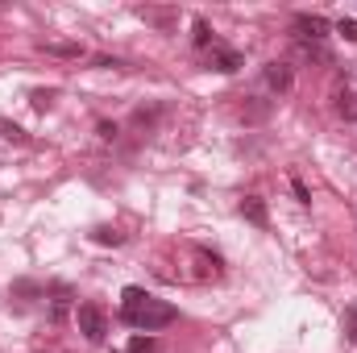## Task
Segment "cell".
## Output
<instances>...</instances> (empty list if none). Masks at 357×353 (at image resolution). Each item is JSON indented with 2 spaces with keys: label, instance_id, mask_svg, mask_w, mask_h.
Segmentation results:
<instances>
[{
  "label": "cell",
  "instance_id": "cell-7",
  "mask_svg": "<svg viewBox=\"0 0 357 353\" xmlns=\"http://www.w3.org/2000/svg\"><path fill=\"white\" fill-rule=\"evenodd\" d=\"M270 117V100H262V96H245V104H241V121L245 125H262Z\"/></svg>",
  "mask_w": 357,
  "mask_h": 353
},
{
  "label": "cell",
  "instance_id": "cell-16",
  "mask_svg": "<svg viewBox=\"0 0 357 353\" xmlns=\"http://www.w3.org/2000/svg\"><path fill=\"white\" fill-rule=\"evenodd\" d=\"M50 104H54V91H50V88H38V91H33V108H38V112H46Z\"/></svg>",
  "mask_w": 357,
  "mask_h": 353
},
{
  "label": "cell",
  "instance_id": "cell-9",
  "mask_svg": "<svg viewBox=\"0 0 357 353\" xmlns=\"http://www.w3.org/2000/svg\"><path fill=\"white\" fill-rule=\"evenodd\" d=\"M137 17H142V21H150V25H158L162 33H167V29H171V25L178 21L171 8H137Z\"/></svg>",
  "mask_w": 357,
  "mask_h": 353
},
{
  "label": "cell",
  "instance_id": "cell-5",
  "mask_svg": "<svg viewBox=\"0 0 357 353\" xmlns=\"http://www.w3.org/2000/svg\"><path fill=\"white\" fill-rule=\"evenodd\" d=\"M208 67H212V71H220V75H233V71H241L245 63H241V54H237V50H229V46H220V42H216V46L208 50Z\"/></svg>",
  "mask_w": 357,
  "mask_h": 353
},
{
  "label": "cell",
  "instance_id": "cell-13",
  "mask_svg": "<svg viewBox=\"0 0 357 353\" xmlns=\"http://www.w3.org/2000/svg\"><path fill=\"white\" fill-rule=\"evenodd\" d=\"M91 241H100V246H121V241H125V233H116V229H96V233H91Z\"/></svg>",
  "mask_w": 357,
  "mask_h": 353
},
{
  "label": "cell",
  "instance_id": "cell-18",
  "mask_svg": "<svg viewBox=\"0 0 357 353\" xmlns=\"http://www.w3.org/2000/svg\"><path fill=\"white\" fill-rule=\"evenodd\" d=\"M291 191H295V200H299V204H312V191L303 187V179H291Z\"/></svg>",
  "mask_w": 357,
  "mask_h": 353
},
{
  "label": "cell",
  "instance_id": "cell-20",
  "mask_svg": "<svg viewBox=\"0 0 357 353\" xmlns=\"http://www.w3.org/2000/svg\"><path fill=\"white\" fill-rule=\"evenodd\" d=\"M96 133H100L104 142H112V137H116V125H112V121H100V125H96Z\"/></svg>",
  "mask_w": 357,
  "mask_h": 353
},
{
  "label": "cell",
  "instance_id": "cell-12",
  "mask_svg": "<svg viewBox=\"0 0 357 353\" xmlns=\"http://www.w3.org/2000/svg\"><path fill=\"white\" fill-rule=\"evenodd\" d=\"M295 50H299L303 59H316V63H328V59H333V54H328L324 46H316V42H295Z\"/></svg>",
  "mask_w": 357,
  "mask_h": 353
},
{
  "label": "cell",
  "instance_id": "cell-1",
  "mask_svg": "<svg viewBox=\"0 0 357 353\" xmlns=\"http://www.w3.org/2000/svg\"><path fill=\"white\" fill-rule=\"evenodd\" d=\"M121 320L133 324V329H142V333H154V329L175 324L178 312H175V303H167V299H158V295H150L142 287H125V295H121Z\"/></svg>",
  "mask_w": 357,
  "mask_h": 353
},
{
  "label": "cell",
  "instance_id": "cell-6",
  "mask_svg": "<svg viewBox=\"0 0 357 353\" xmlns=\"http://www.w3.org/2000/svg\"><path fill=\"white\" fill-rule=\"evenodd\" d=\"M241 216H245L250 225H258V229H266V225H270L266 200H262V195H245V200H241Z\"/></svg>",
  "mask_w": 357,
  "mask_h": 353
},
{
  "label": "cell",
  "instance_id": "cell-19",
  "mask_svg": "<svg viewBox=\"0 0 357 353\" xmlns=\"http://www.w3.org/2000/svg\"><path fill=\"white\" fill-rule=\"evenodd\" d=\"M133 121H137V125H154V121H158V108H150V112H146V108H137V112H133Z\"/></svg>",
  "mask_w": 357,
  "mask_h": 353
},
{
  "label": "cell",
  "instance_id": "cell-8",
  "mask_svg": "<svg viewBox=\"0 0 357 353\" xmlns=\"http://www.w3.org/2000/svg\"><path fill=\"white\" fill-rule=\"evenodd\" d=\"M42 54H54V59H84V46L79 42H38Z\"/></svg>",
  "mask_w": 357,
  "mask_h": 353
},
{
  "label": "cell",
  "instance_id": "cell-3",
  "mask_svg": "<svg viewBox=\"0 0 357 353\" xmlns=\"http://www.w3.org/2000/svg\"><path fill=\"white\" fill-rule=\"evenodd\" d=\"M328 17H320V13H295V21H291V33H295V42H316V46H324V38H328Z\"/></svg>",
  "mask_w": 357,
  "mask_h": 353
},
{
  "label": "cell",
  "instance_id": "cell-2",
  "mask_svg": "<svg viewBox=\"0 0 357 353\" xmlns=\"http://www.w3.org/2000/svg\"><path fill=\"white\" fill-rule=\"evenodd\" d=\"M75 324H79L84 341H91V345H100V341L108 337V316H104L100 303H79V308H75Z\"/></svg>",
  "mask_w": 357,
  "mask_h": 353
},
{
  "label": "cell",
  "instance_id": "cell-10",
  "mask_svg": "<svg viewBox=\"0 0 357 353\" xmlns=\"http://www.w3.org/2000/svg\"><path fill=\"white\" fill-rule=\"evenodd\" d=\"M216 46V38H212V25L204 21V17H195V50H212Z\"/></svg>",
  "mask_w": 357,
  "mask_h": 353
},
{
  "label": "cell",
  "instance_id": "cell-17",
  "mask_svg": "<svg viewBox=\"0 0 357 353\" xmlns=\"http://www.w3.org/2000/svg\"><path fill=\"white\" fill-rule=\"evenodd\" d=\"M337 33H345L349 42H357V21H349V17H341V21H337Z\"/></svg>",
  "mask_w": 357,
  "mask_h": 353
},
{
  "label": "cell",
  "instance_id": "cell-11",
  "mask_svg": "<svg viewBox=\"0 0 357 353\" xmlns=\"http://www.w3.org/2000/svg\"><path fill=\"white\" fill-rule=\"evenodd\" d=\"M337 112H341L345 121H357V91H341V96H337Z\"/></svg>",
  "mask_w": 357,
  "mask_h": 353
},
{
  "label": "cell",
  "instance_id": "cell-4",
  "mask_svg": "<svg viewBox=\"0 0 357 353\" xmlns=\"http://www.w3.org/2000/svg\"><path fill=\"white\" fill-rule=\"evenodd\" d=\"M262 80H266V88L274 91V96H287V91L295 88V71H291V63H266L262 67Z\"/></svg>",
  "mask_w": 357,
  "mask_h": 353
},
{
  "label": "cell",
  "instance_id": "cell-15",
  "mask_svg": "<svg viewBox=\"0 0 357 353\" xmlns=\"http://www.w3.org/2000/svg\"><path fill=\"white\" fill-rule=\"evenodd\" d=\"M63 316H67V291H63V287H59V299H54V303H50V320H54V324H59V320H63Z\"/></svg>",
  "mask_w": 357,
  "mask_h": 353
},
{
  "label": "cell",
  "instance_id": "cell-14",
  "mask_svg": "<svg viewBox=\"0 0 357 353\" xmlns=\"http://www.w3.org/2000/svg\"><path fill=\"white\" fill-rule=\"evenodd\" d=\"M129 353H158V341H154V337H142V333H137V337H133V345H129Z\"/></svg>",
  "mask_w": 357,
  "mask_h": 353
}]
</instances>
